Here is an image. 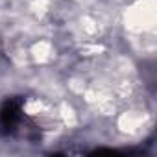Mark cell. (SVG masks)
Masks as SVG:
<instances>
[{"instance_id":"obj_1","label":"cell","mask_w":157,"mask_h":157,"mask_svg":"<svg viewBox=\"0 0 157 157\" xmlns=\"http://www.w3.org/2000/svg\"><path fill=\"white\" fill-rule=\"evenodd\" d=\"M22 118V109L19 100H8L2 109H0V131L2 133H11L17 129Z\"/></svg>"}]
</instances>
